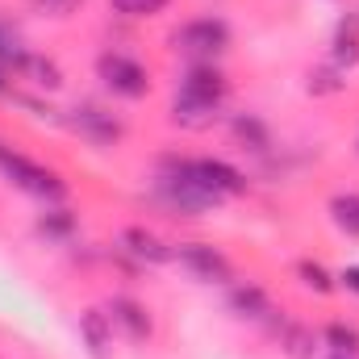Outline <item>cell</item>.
<instances>
[{"label": "cell", "instance_id": "1", "mask_svg": "<svg viewBox=\"0 0 359 359\" xmlns=\"http://www.w3.org/2000/svg\"><path fill=\"white\" fill-rule=\"evenodd\" d=\"M151 201L168 217H209L217 205H226L205 180L196 176L192 155H159L151 172Z\"/></svg>", "mask_w": 359, "mask_h": 359}, {"label": "cell", "instance_id": "2", "mask_svg": "<svg viewBox=\"0 0 359 359\" xmlns=\"http://www.w3.org/2000/svg\"><path fill=\"white\" fill-rule=\"evenodd\" d=\"M0 176H4V184H13L17 192L34 196V201H42V205H67V196H72V184H67L63 172H55V168L29 159V155H25L21 147H13L8 138H0Z\"/></svg>", "mask_w": 359, "mask_h": 359}, {"label": "cell", "instance_id": "3", "mask_svg": "<svg viewBox=\"0 0 359 359\" xmlns=\"http://www.w3.org/2000/svg\"><path fill=\"white\" fill-rule=\"evenodd\" d=\"M168 42H172V50L184 63H222V55L234 46V29H230L226 17L201 13V17L180 21L176 29L168 34Z\"/></svg>", "mask_w": 359, "mask_h": 359}, {"label": "cell", "instance_id": "4", "mask_svg": "<svg viewBox=\"0 0 359 359\" xmlns=\"http://www.w3.org/2000/svg\"><path fill=\"white\" fill-rule=\"evenodd\" d=\"M96 80H100V88L109 92V96H117V100H147L151 96V67L138 55L117 50V46H109V50L96 55Z\"/></svg>", "mask_w": 359, "mask_h": 359}, {"label": "cell", "instance_id": "5", "mask_svg": "<svg viewBox=\"0 0 359 359\" xmlns=\"http://www.w3.org/2000/svg\"><path fill=\"white\" fill-rule=\"evenodd\" d=\"M59 126L72 130L76 138L92 142V147H117L126 138V117L100 100H76L72 109H63Z\"/></svg>", "mask_w": 359, "mask_h": 359}, {"label": "cell", "instance_id": "6", "mask_svg": "<svg viewBox=\"0 0 359 359\" xmlns=\"http://www.w3.org/2000/svg\"><path fill=\"white\" fill-rule=\"evenodd\" d=\"M176 264L192 280H201V284H222L226 288L234 280V259L222 247L205 243V238H184V243H176Z\"/></svg>", "mask_w": 359, "mask_h": 359}, {"label": "cell", "instance_id": "7", "mask_svg": "<svg viewBox=\"0 0 359 359\" xmlns=\"http://www.w3.org/2000/svg\"><path fill=\"white\" fill-rule=\"evenodd\" d=\"M104 313L113 318V330L126 339V343H151L155 339V313L147 301H138L134 292H113L104 301Z\"/></svg>", "mask_w": 359, "mask_h": 359}, {"label": "cell", "instance_id": "8", "mask_svg": "<svg viewBox=\"0 0 359 359\" xmlns=\"http://www.w3.org/2000/svg\"><path fill=\"white\" fill-rule=\"evenodd\" d=\"M117 251H126L138 268H163V264H176V243H168L159 230L134 222V226H121L117 234Z\"/></svg>", "mask_w": 359, "mask_h": 359}, {"label": "cell", "instance_id": "9", "mask_svg": "<svg viewBox=\"0 0 359 359\" xmlns=\"http://www.w3.org/2000/svg\"><path fill=\"white\" fill-rule=\"evenodd\" d=\"M230 76L222 72V63H184V76H180V88L192 100H205V104H226L230 100Z\"/></svg>", "mask_w": 359, "mask_h": 359}, {"label": "cell", "instance_id": "10", "mask_svg": "<svg viewBox=\"0 0 359 359\" xmlns=\"http://www.w3.org/2000/svg\"><path fill=\"white\" fill-rule=\"evenodd\" d=\"M192 168H196V176L205 180L222 201H234V196H247V192H251L247 172L234 168V163L222 159V155H192Z\"/></svg>", "mask_w": 359, "mask_h": 359}, {"label": "cell", "instance_id": "11", "mask_svg": "<svg viewBox=\"0 0 359 359\" xmlns=\"http://www.w3.org/2000/svg\"><path fill=\"white\" fill-rule=\"evenodd\" d=\"M226 309H230L234 318H243V322H259V326L276 313L268 288L255 284V280H230V284H226Z\"/></svg>", "mask_w": 359, "mask_h": 359}, {"label": "cell", "instance_id": "12", "mask_svg": "<svg viewBox=\"0 0 359 359\" xmlns=\"http://www.w3.org/2000/svg\"><path fill=\"white\" fill-rule=\"evenodd\" d=\"M264 326L271 330V339L280 343V355L284 359H313L318 355V347H322V339H318L313 326H305V322H288L284 313H280V322H276V313H271Z\"/></svg>", "mask_w": 359, "mask_h": 359}, {"label": "cell", "instance_id": "13", "mask_svg": "<svg viewBox=\"0 0 359 359\" xmlns=\"http://www.w3.org/2000/svg\"><path fill=\"white\" fill-rule=\"evenodd\" d=\"M76 330H80V343H84L88 359H109L113 355L117 330H113V318L104 313V305H84L80 318H76Z\"/></svg>", "mask_w": 359, "mask_h": 359}, {"label": "cell", "instance_id": "14", "mask_svg": "<svg viewBox=\"0 0 359 359\" xmlns=\"http://www.w3.org/2000/svg\"><path fill=\"white\" fill-rule=\"evenodd\" d=\"M226 130H230L234 147H238V151H247V155H255V159H268L271 147H276L271 126L259 117V113H247V109H243V113H230Z\"/></svg>", "mask_w": 359, "mask_h": 359}, {"label": "cell", "instance_id": "15", "mask_svg": "<svg viewBox=\"0 0 359 359\" xmlns=\"http://www.w3.org/2000/svg\"><path fill=\"white\" fill-rule=\"evenodd\" d=\"M34 234L55 247H72L80 238V213L67 205H42V213L34 217Z\"/></svg>", "mask_w": 359, "mask_h": 359}, {"label": "cell", "instance_id": "16", "mask_svg": "<svg viewBox=\"0 0 359 359\" xmlns=\"http://www.w3.org/2000/svg\"><path fill=\"white\" fill-rule=\"evenodd\" d=\"M168 117H172V126H180L184 134H205V130H213V126L222 121V109H217V104H205V100H192V96H184V92H176V96H172Z\"/></svg>", "mask_w": 359, "mask_h": 359}, {"label": "cell", "instance_id": "17", "mask_svg": "<svg viewBox=\"0 0 359 359\" xmlns=\"http://www.w3.org/2000/svg\"><path fill=\"white\" fill-rule=\"evenodd\" d=\"M21 84H29L34 92H59L67 84V76H63V67L50 59V55H42V50H29L25 59H21V67L13 72Z\"/></svg>", "mask_w": 359, "mask_h": 359}, {"label": "cell", "instance_id": "18", "mask_svg": "<svg viewBox=\"0 0 359 359\" xmlns=\"http://www.w3.org/2000/svg\"><path fill=\"white\" fill-rule=\"evenodd\" d=\"M330 63L339 72H355L359 67V13H347L339 25H334V38H330Z\"/></svg>", "mask_w": 359, "mask_h": 359}, {"label": "cell", "instance_id": "19", "mask_svg": "<svg viewBox=\"0 0 359 359\" xmlns=\"http://www.w3.org/2000/svg\"><path fill=\"white\" fill-rule=\"evenodd\" d=\"M322 347L334 351V355H359V326L347 322V318H330L322 330H318Z\"/></svg>", "mask_w": 359, "mask_h": 359}, {"label": "cell", "instance_id": "20", "mask_svg": "<svg viewBox=\"0 0 359 359\" xmlns=\"http://www.w3.org/2000/svg\"><path fill=\"white\" fill-rule=\"evenodd\" d=\"M292 276H297L301 288H309L313 297H330V292H339L334 271L326 268L322 259H297V264H292Z\"/></svg>", "mask_w": 359, "mask_h": 359}, {"label": "cell", "instance_id": "21", "mask_svg": "<svg viewBox=\"0 0 359 359\" xmlns=\"http://www.w3.org/2000/svg\"><path fill=\"white\" fill-rule=\"evenodd\" d=\"M326 213L347 238H359V192H334L326 201Z\"/></svg>", "mask_w": 359, "mask_h": 359}, {"label": "cell", "instance_id": "22", "mask_svg": "<svg viewBox=\"0 0 359 359\" xmlns=\"http://www.w3.org/2000/svg\"><path fill=\"white\" fill-rule=\"evenodd\" d=\"M168 8L172 0H109V13L121 21H151V17H163Z\"/></svg>", "mask_w": 359, "mask_h": 359}, {"label": "cell", "instance_id": "23", "mask_svg": "<svg viewBox=\"0 0 359 359\" xmlns=\"http://www.w3.org/2000/svg\"><path fill=\"white\" fill-rule=\"evenodd\" d=\"M343 88H347V72H339L330 59L318 63V67H309V92L313 96H339Z\"/></svg>", "mask_w": 359, "mask_h": 359}, {"label": "cell", "instance_id": "24", "mask_svg": "<svg viewBox=\"0 0 359 359\" xmlns=\"http://www.w3.org/2000/svg\"><path fill=\"white\" fill-rule=\"evenodd\" d=\"M29 55V46H25V38L8 25V21H0V67L13 76L17 67H21V59Z\"/></svg>", "mask_w": 359, "mask_h": 359}, {"label": "cell", "instance_id": "25", "mask_svg": "<svg viewBox=\"0 0 359 359\" xmlns=\"http://www.w3.org/2000/svg\"><path fill=\"white\" fill-rule=\"evenodd\" d=\"M38 17H55V21H67L84 8V0H25Z\"/></svg>", "mask_w": 359, "mask_h": 359}, {"label": "cell", "instance_id": "26", "mask_svg": "<svg viewBox=\"0 0 359 359\" xmlns=\"http://www.w3.org/2000/svg\"><path fill=\"white\" fill-rule=\"evenodd\" d=\"M334 280H339V288H343V292H355V297H359V264L339 268V271H334Z\"/></svg>", "mask_w": 359, "mask_h": 359}, {"label": "cell", "instance_id": "27", "mask_svg": "<svg viewBox=\"0 0 359 359\" xmlns=\"http://www.w3.org/2000/svg\"><path fill=\"white\" fill-rule=\"evenodd\" d=\"M13 92H17V84H13V76L0 67V100H13Z\"/></svg>", "mask_w": 359, "mask_h": 359}, {"label": "cell", "instance_id": "28", "mask_svg": "<svg viewBox=\"0 0 359 359\" xmlns=\"http://www.w3.org/2000/svg\"><path fill=\"white\" fill-rule=\"evenodd\" d=\"M326 359H359V355H334V351H326Z\"/></svg>", "mask_w": 359, "mask_h": 359}, {"label": "cell", "instance_id": "29", "mask_svg": "<svg viewBox=\"0 0 359 359\" xmlns=\"http://www.w3.org/2000/svg\"><path fill=\"white\" fill-rule=\"evenodd\" d=\"M355 151H359V138H355Z\"/></svg>", "mask_w": 359, "mask_h": 359}]
</instances>
